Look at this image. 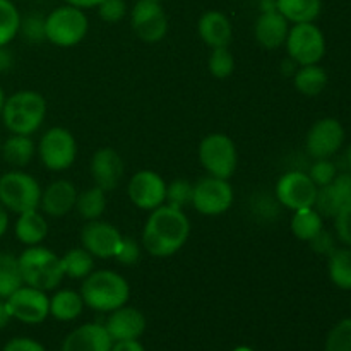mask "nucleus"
<instances>
[{"label": "nucleus", "mask_w": 351, "mask_h": 351, "mask_svg": "<svg viewBox=\"0 0 351 351\" xmlns=\"http://www.w3.org/2000/svg\"><path fill=\"white\" fill-rule=\"evenodd\" d=\"M191 221L182 209L163 204L151 211L143 230V247L149 256L165 259L187 243Z\"/></svg>", "instance_id": "obj_1"}, {"label": "nucleus", "mask_w": 351, "mask_h": 351, "mask_svg": "<svg viewBox=\"0 0 351 351\" xmlns=\"http://www.w3.org/2000/svg\"><path fill=\"white\" fill-rule=\"evenodd\" d=\"M81 297L86 307L96 312H113L127 305L130 287L122 274L110 269L93 271L82 280Z\"/></svg>", "instance_id": "obj_2"}, {"label": "nucleus", "mask_w": 351, "mask_h": 351, "mask_svg": "<svg viewBox=\"0 0 351 351\" xmlns=\"http://www.w3.org/2000/svg\"><path fill=\"white\" fill-rule=\"evenodd\" d=\"M45 117H47V99L41 93L33 89L16 91L5 98L0 113L5 129L10 134H21V136H33L34 132H38Z\"/></svg>", "instance_id": "obj_3"}, {"label": "nucleus", "mask_w": 351, "mask_h": 351, "mask_svg": "<svg viewBox=\"0 0 351 351\" xmlns=\"http://www.w3.org/2000/svg\"><path fill=\"white\" fill-rule=\"evenodd\" d=\"M23 281L41 291L55 290L65 278L60 256L41 245L26 247L17 256Z\"/></svg>", "instance_id": "obj_4"}, {"label": "nucleus", "mask_w": 351, "mask_h": 351, "mask_svg": "<svg viewBox=\"0 0 351 351\" xmlns=\"http://www.w3.org/2000/svg\"><path fill=\"white\" fill-rule=\"evenodd\" d=\"M89 29V21L84 10L74 5L57 7L45 17L47 41L55 47L71 48L81 43Z\"/></svg>", "instance_id": "obj_5"}, {"label": "nucleus", "mask_w": 351, "mask_h": 351, "mask_svg": "<svg viewBox=\"0 0 351 351\" xmlns=\"http://www.w3.org/2000/svg\"><path fill=\"white\" fill-rule=\"evenodd\" d=\"M41 187L33 175L10 170L0 175V204L14 215L40 208Z\"/></svg>", "instance_id": "obj_6"}, {"label": "nucleus", "mask_w": 351, "mask_h": 351, "mask_svg": "<svg viewBox=\"0 0 351 351\" xmlns=\"http://www.w3.org/2000/svg\"><path fill=\"white\" fill-rule=\"evenodd\" d=\"M199 163L208 175L230 180L239 165L237 146L226 134H209L199 144Z\"/></svg>", "instance_id": "obj_7"}, {"label": "nucleus", "mask_w": 351, "mask_h": 351, "mask_svg": "<svg viewBox=\"0 0 351 351\" xmlns=\"http://www.w3.org/2000/svg\"><path fill=\"white\" fill-rule=\"evenodd\" d=\"M38 156L50 171H65L77 158V143L74 134L65 127H51L38 143Z\"/></svg>", "instance_id": "obj_8"}, {"label": "nucleus", "mask_w": 351, "mask_h": 351, "mask_svg": "<svg viewBox=\"0 0 351 351\" xmlns=\"http://www.w3.org/2000/svg\"><path fill=\"white\" fill-rule=\"evenodd\" d=\"M287 51L291 62L297 65H314L326 55L324 33L314 23L293 24L288 31Z\"/></svg>", "instance_id": "obj_9"}, {"label": "nucleus", "mask_w": 351, "mask_h": 351, "mask_svg": "<svg viewBox=\"0 0 351 351\" xmlns=\"http://www.w3.org/2000/svg\"><path fill=\"white\" fill-rule=\"evenodd\" d=\"M233 197V187L226 178L208 175L194 184L191 206L204 216H219L232 208Z\"/></svg>", "instance_id": "obj_10"}, {"label": "nucleus", "mask_w": 351, "mask_h": 351, "mask_svg": "<svg viewBox=\"0 0 351 351\" xmlns=\"http://www.w3.org/2000/svg\"><path fill=\"white\" fill-rule=\"evenodd\" d=\"M10 319L24 324H41L50 315V297L47 291L23 285L5 298Z\"/></svg>", "instance_id": "obj_11"}, {"label": "nucleus", "mask_w": 351, "mask_h": 351, "mask_svg": "<svg viewBox=\"0 0 351 351\" xmlns=\"http://www.w3.org/2000/svg\"><path fill=\"white\" fill-rule=\"evenodd\" d=\"M130 24L144 43H158L168 33V17L158 0H137L130 10Z\"/></svg>", "instance_id": "obj_12"}, {"label": "nucleus", "mask_w": 351, "mask_h": 351, "mask_svg": "<svg viewBox=\"0 0 351 351\" xmlns=\"http://www.w3.org/2000/svg\"><path fill=\"white\" fill-rule=\"evenodd\" d=\"M274 194L281 206L291 209V211H298V209L314 208L317 185L312 182L308 173L297 170L287 171L276 182Z\"/></svg>", "instance_id": "obj_13"}, {"label": "nucleus", "mask_w": 351, "mask_h": 351, "mask_svg": "<svg viewBox=\"0 0 351 351\" xmlns=\"http://www.w3.org/2000/svg\"><path fill=\"white\" fill-rule=\"evenodd\" d=\"M127 195L136 208L143 211H154L165 204L167 182L158 171L139 170L130 177L127 185Z\"/></svg>", "instance_id": "obj_14"}, {"label": "nucleus", "mask_w": 351, "mask_h": 351, "mask_svg": "<svg viewBox=\"0 0 351 351\" xmlns=\"http://www.w3.org/2000/svg\"><path fill=\"white\" fill-rule=\"evenodd\" d=\"M123 235L115 225L103 219L88 221L81 230V243L93 257L98 259H115Z\"/></svg>", "instance_id": "obj_15"}, {"label": "nucleus", "mask_w": 351, "mask_h": 351, "mask_svg": "<svg viewBox=\"0 0 351 351\" xmlns=\"http://www.w3.org/2000/svg\"><path fill=\"white\" fill-rule=\"evenodd\" d=\"M343 141H345V129L339 120L326 117L311 127L305 137V147L314 160H326L338 153L339 147L343 146Z\"/></svg>", "instance_id": "obj_16"}, {"label": "nucleus", "mask_w": 351, "mask_h": 351, "mask_svg": "<svg viewBox=\"0 0 351 351\" xmlns=\"http://www.w3.org/2000/svg\"><path fill=\"white\" fill-rule=\"evenodd\" d=\"M89 170L95 185L105 192H112L122 182L123 160L113 147H99L93 154Z\"/></svg>", "instance_id": "obj_17"}, {"label": "nucleus", "mask_w": 351, "mask_h": 351, "mask_svg": "<svg viewBox=\"0 0 351 351\" xmlns=\"http://www.w3.org/2000/svg\"><path fill=\"white\" fill-rule=\"evenodd\" d=\"M146 326L147 322L143 312L139 308L127 307V305L110 312L105 322V328L113 343L139 339L146 331Z\"/></svg>", "instance_id": "obj_18"}, {"label": "nucleus", "mask_w": 351, "mask_h": 351, "mask_svg": "<svg viewBox=\"0 0 351 351\" xmlns=\"http://www.w3.org/2000/svg\"><path fill=\"white\" fill-rule=\"evenodd\" d=\"M77 194V189L72 182L64 180V178L51 182L47 185V189H41V211L50 218H64L75 208Z\"/></svg>", "instance_id": "obj_19"}, {"label": "nucleus", "mask_w": 351, "mask_h": 351, "mask_svg": "<svg viewBox=\"0 0 351 351\" xmlns=\"http://www.w3.org/2000/svg\"><path fill=\"white\" fill-rule=\"evenodd\" d=\"M348 202H351V173H339L331 184L317 189L314 209L322 218H335Z\"/></svg>", "instance_id": "obj_20"}, {"label": "nucleus", "mask_w": 351, "mask_h": 351, "mask_svg": "<svg viewBox=\"0 0 351 351\" xmlns=\"http://www.w3.org/2000/svg\"><path fill=\"white\" fill-rule=\"evenodd\" d=\"M113 339L105 324H82L75 328L62 343L60 351H112Z\"/></svg>", "instance_id": "obj_21"}, {"label": "nucleus", "mask_w": 351, "mask_h": 351, "mask_svg": "<svg viewBox=\"0 0 351 351\" xmlns=\"http://www.w3.org/2000/svg\"><path fill=\"white\" fill-rule=\"evenodd\" d=\"M288 31H290V23L276 9L263 10L254 24V36L257 43L267 50H276L283 47Z\"/></svg>", "instance_id": "obj_22"}, {"label": "nucleus", "mask_w": 351, "mask_h": 351, "mask_svg": "<svg viewBox=\"0 0 351 351\" xmlns=\"http://www.w3.org/2000/svg\"><path fill=\"white\" fill-rule=\"evenodd\" d=\"M197 33L209 48H223L232 43L233 27L221 10H208L199 17Z\"/></svg>", "instance_id": "obj_23"}, {"label": "nucleus", "mask_w": 351, "mask_h": 351, "mask_svg": "<svg viewBox=\"0 0 351 351\" xmlns=\"http://www.w3.org/2000/svg\"><path fill=\"white\" fill-rule=\"evenodd\" d=\"M14 235L26 247L40 245L48 235V221L45 219L43 213L31 209V211L17 215L16 223H14Z\"/></svg>", "instance_id": "obj_24"}, {"label": "nucleus", "mask_w": 351, "mask_h": 351, "mask_svg": "<svg viewBox=\"0 0 351 351\" xmlns=\"http://www.w3.org/2000/svg\"><path fill=\"white\" fill-rule=\"evenodd\" d=\"M36 154V144L31 136H21V134H10L5 141H2L0 156L7 165L16 170L27 167Z\"/></svg>", "instance_id": "obj_25"}, {"label": "nucleus", "mask_w": 351, "mask_h": 351, "mask_svg": "<svg viewBox=\"0 0 351 351\" xmlns=\"http://www.w3.org/2000/svg\"><path fill=\"white\" fill-rule=\"evenodd\" d=\"M276 10L288 23H314L322 9L321 0H274Z\"/></svg>", "instance_id": "obj_26"}, {"label": "nucleus", "mask_w": 351, "mask_h": 351, "mask_svg": "<svg viewBox=\"0 0 351 351\" xmlns=\"http://www.w3.org/2000/svg\"><path fill=\"white\" fill-rule=\"evenodd\" d=\"M84 302L79 291L60 290L50 298V315L60 322L75 321L82 314Z\"/></svg>", "instance_id": "obj_27"}, {"label": "nucleus", "mask_w": 351, "mask_h": 351, "mask_svg": "<svg viewBox=\"0 0 351 351\" xmlns=\"http://www.w3.org/2000/svg\"><path fill=\"white\" fill-rule=\"evenodd\" d=\"M293 86L300 95L319 96L328 86V72L321 65H302L293 75Z\"/></svg>", "instance_id": "obj_28"}, {"label": "nucleus", "mask_w": 351, "mask_h": 351, "mask_svg": "<svg viewBox=\"0 0 351 351\" xmlns=\"http://www.w3.org/2000/svg\"><path fill=\"white\" fill-rule=\"evenodd\" d=\"M106 194L103 189L98 185L89 187L86 191L79 192L77 201H75V208L79 216L86 219V221H95V219H101V216L106 211Z\"/></svg>", "instance_id": "obj_29"}, {"label": "nucleus", "mask_w": 351, "mask_h": 351, "mask_svg": "<svg viewBox=\"0 0 351 351\" xmlns=\"http://www.w3.org/2000/svg\"><path fill=\"white\" fill-rule=\"evenodd\" d=\"M290 226L291 233L298 240L311 242L321 230H324V218L314 208L298 209V211H293Z\"/></svg>", "instance_id": "obj_30"}, {"label": "nucleus", "mask_w": 351, "mask_h": 351, "mask_svg": "<svg viewBox=\"0 0 351 351\" xmlns=\"http://www.w3.org/2000/svg\"><path fill=\"white\" fill-rule=\"evenodd\" d=\"M329 280L339 290H351V249H335L328 256Z\"/></svg>", "instance_id": "obj_31"}, {"label": "nucleus", "mask_w": 351, "mask_h": 351, "mask_svg": "<svg viewBox=\"0 0 351 351\" xmlns=\"http://www.w3.org/2000/svg\"><path fill=\"white\" fill-rule=\"evenodd\" d=\"M60 259L65 276L72 280H84L95 271V257L84 247L67 250Z\"/></svg>", "instance_id": "obj_32"}, {"label": "nucleus", "mask_w": 351, "mask_h": 351, "mask_svg": "<svg viewBox=\"0 0 351 351\" xmlns=\"http://www.w3.org/2000/svg\"><path fill=\"white\" fill-rule=\"evenodd\" d=\"M24 285L19 259L10 252H0V298L5 300Z\"/></svg>", "instance_id": "obj_33"}, {"label": "nucleus", "mask_w": 351, "mask_h": 351, "mask_svg": "<svg viewBox=\"0 0 351 351\" xmlns=\"http://www.w3.org/2000/svg\"><path fill=\"white\" fill-rule=\"evenodd\" d=\"M21 14L12 0H0V47H7L19 34Z\"/></svg>", "instance_id": "obj_34"}, {"label": "nucleus", "mask_w": 351, "mask_h": 351, "mask_svg": "<svg viewBox=\"0 0 351 351\" xmlns=\"http://www.w3.org/2000/svg\"><path fill=\"white\" fill-rule=\"evenodd\" d=\"M209 72L216 79H228L235 71V58L228 47L211 48V55L208 60Z\"/></svg>", "instance_id": "obj_35"}, {"label": "nucleus", "mask_w": 351, "mask_h": 351, "mask_svg": "<svg viewBox=\"0 0 351 351\" xmlns=\"http://www.w3.org/2000/svg\"><path fill=\"white\" fill-rule=\"evenodd\" d=\"M192 191H194V184H191L189 180H184V178H177V180L167 184L165 204L184 211V208L192 204Z\"/></svg>", "instance_id": "obj_36"}, {"label": "nucleus", "mask_w": 351, "mask_h": 351, "mask_svg": "<svg viewBox=\"0 0 351 351\" xmlns=\"http://www.w3.org/2000/svg\"><path fill=\"white\" fill-rule=\"evenodd\" d=\"M324 351H351V317L339 321L329 331Z\"/></svg>", "instance_id": "obj_37"}, {"label": "nucleus", "mask_w": 351, "mask_h": 351, "mask_svg": "<svg viewBox=\"0 0 351 351\" xmlns=\"http://www.w3.org/2000/svg\"><path fill=\"white\" fill-rule=\"evenodd\" d=\"M19 33L26 38L29 43H41L47 41V34H45V17L36 16V14H29L23 19L21 17V27Z\"/></svg>", "instance_id": "obj_38"}, {"label": "nucleus", "mask_w": 351, "mask_h": 351, "mask_svg": "<svg viewBox=\"0 0 351 351\" xmlns=\"http://www.w3.org/2000/svg\"><path fill=\"white\" fill-rule=\"evenodd\" d=\"M336 175H338L336 165L332 161H329V158H326V160H315V163L308 170V177L317 185V189L331 184L336 178Z\"/></svg>", "instance_id": "obj_39"}, {"label": "nucleus", "mask_w": 351, "mask_h": 351, "mask_svg": "<svg viewBox=\"0 0 351 351\" xmlns=\"http://www.w3.org/2000/svg\"><path fill=\"white\" fill-rule=\"evenodd\" d=\"M98 16L108 24H115L127 16L125 0H101L98 3Z\"/></svg>", "instance_id": "obj_40"}, {"label": "nucleus", "mask_w": 351, "mask_h": 351, "mask_svg": "<svg viewBox=\"0 0 351 351\" xmlns=\"http://www.w3.org/2000/svg\"><path fill=\"white\" fill-rule=\"evenodd\" d=\"M335 226L338 239L346 247H351V202L343 206L338 215L335 216Z\"/></svg>", "instance_id": "obj_41"}, {"label": "nucleus", "mask_w": 351, "mask_h": 351, "mask_svg": "<svg viewBox=\"0 0 351 351\" xmlns=\"http://www.w3.org/2000/svg\"><path fill=\"white\" fill-rule=\"evenodd\" d=\"M139 257H141L139 243H137L134 239H130V237H123L122 245H120L115 259L119 261L120 264H123V266H132V264H136L137 261H139Z\"/></svg>", "instance_id": "obj_42"}, {"label": "nucleus", "mask_w": 351, "mask_h": 351, "mask_svg": "<svg viewBox=\"0 0 351 351\" xmlns=\"http://www.w3.org/2000/svg\"><path fill=\"white\" fill-rule=\"evenodd\" d=\"M308 243H311L312 250L321 254V256H329V254L336 249L335 239H332L331 233L326 232V230H321V232H319Z\"/></svg>", "instance_id": "obj_43"}, {"label": "nucleus", "mask_w": 351, "mask_h": 351, "mask_svg": "<svg viewBox=\"0 0 351 351\" xmlns=\"http://www.w3.org/2000/svg\"><path fill=\"white\" fill-rule=\"evenodd\" d=\"M2 351H47L43 345L31 338H12L5 343Z\"/></svg>", "instance_id": "obj_44"}, {"label": "nucleus", "mask_w": 351, "mask_h": 351, "mask_svg": "<svg viewBox=\"0 0 351 351\" xmlns=\"http://www.w3.org/2000/svg\"><path fill=\"white\" fill-rule=\"evenodd\" d=\"M112 351H144V346L141 345L139 339H134V341H117L113 343Z\"/></svg>", "instance_id": "obj_45"}, {"label": "nucleus", "mask_w": 351, "mask_h": 351, "mask_svg": "<svg viewBox=\"0 0 351 351\" xmlns=\"http://www.w3.org/2000/svg\"><path fill=\"white\" fill-rule=\"evenodd\" d=\"M12 53L7 50V47H0V72H5L12 67Z\"/></svg>", "instance_id": "obj_46"}, {"label": "nucleus", "mask_w": 351, "mask_h": 351, "mask_svg": "<svg viewBox=\"0 0 351 351\" xmlns=\"http://www.w3.org/2000/svg\"><path fill=\"white\" fill-rule=\"evenodd\" d=\"M65 3H69V5H74V7H79V9H93V7H98V3L101 2V0H64Z\"/></svg>", "instance_id": "obj_47"}, {"label": "nucleus", "mask_w": 351, "mask_h": 351, "mask_svg": "<svg viewBox=\"0 0 351 351\" xmlns=\"http://www.w3.org/2000/svg\"><path fill=\"white\" fill-rule=\"evenodd\" d=\"M9 230V211L0 204V239L7 233Z\"/></svg>", "instance_id": "obj_48"}, {"label": "nucleus", "mask_w": 351, "mask_h": 351, "mask_svg": "<svg viewBox=\"0 0 351 351\" xmlns=\"http://www.w3.org/2000/svg\"><path fill=\"white\" fill-rule=\"evenodd\" d=\"M9 321H10V315H9V311H7L5 300L0 298V329L5 328V326L9 324Z\"/></svg>", "instance_id": "obj_49"}, {"label": "nucleus", "mask_w": 351, "mask_h": 351, "mask_svg": "<svg viewBox=\"0 0 351 351\" xmlns=\"http://www.w3.org/2000/svg\"><path fill=\"white\" fill-rule=\"evenodd\" d=\"M5 93H3V88L0 86V113H2V108H3V103H5Z\"/></svg>", "instance_id": "obj_50"}, {"label": "nucleus", "mask_w": 351, "mask_h": 351, "mask_svg": "<svg viewBox=\"0 0 351 351\" xmlns=\"http://www.w3.org/2000/svg\"><path fill=\"white\" fill-rule=\"evenodd\" d=\"M233 351H256L254 348H250V346H237Z\"/></svg>", "instance_id": "obj_51"}, {"label": "nucleus", "mask_w": 351, "mask_h": 351, "mask_svg": "<svg viewBox=\"0 0 351 351\" xmlns=\"http://www.w3.org/2000/svg\"><path fill=\"white\" fill-rule=\"evenodd\" d=\"M346 161H348V167L351 168V144H350L348 151H346Z\"/></svg>", "instance_id": "obj_52"}, {"label": "nucleus", "mask_w": 351, "mask_h": 351, "mask_svg": "<svg viewBox=\"0 0 351 351\" xmlns=\"http://www.w3.org/2000/svg\"><path fill=\"white\" fill-rule=\"evenodd\" d=\"M0 149H2V139H0Z\"/></svg>", "instance_id": "obj_53"}, {"label": "nucleus", "mask_w": 351, "mask_h": 351, "mask_svg": "<svg viewBox=\"0 0 351 351\" xmlns=\"http://www.w3.org/2000/svg\"><path fill=\"white\" fill-rule=\"evenodd\" d=\"M158 2H163V0H158Z\"/></svg>", "instance_id": "obj_54"}]
</instances>
